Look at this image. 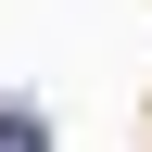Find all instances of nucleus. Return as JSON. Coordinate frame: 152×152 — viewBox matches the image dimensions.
<instances>
[{"label": "nucleus", "instance_id": "obj_1", "mask_svg": "<svg viewBox=\"0 0 152 152\" xmlns=\"http://www.w3.org/2000/svg\"><path fill=\"white\" fill-rule=\"evenodd\" d=\"M0 152H51V127L38 114H0Z\"/></svg>", "mask_w": 152, "mask_h": 152}]
</instances>
